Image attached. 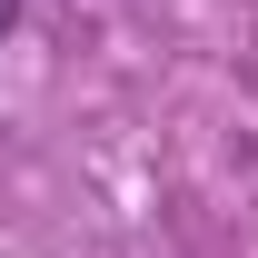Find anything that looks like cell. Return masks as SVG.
I'll return each instance as SVG.
<instances>
[{"label": "cell", "mask_w": 258, "mask_h": 258, "mask_svg": "<svg viewBox=\"0 0 258 258\" xmlns=\"http://www.w3.org/2000/svg\"><path fill=\"white\" fill-rule=\"evenodd\" d=\"M10 20H20V0H0V30H10Z\"/></svg>", "instance_id": "1"}]
</instances>
